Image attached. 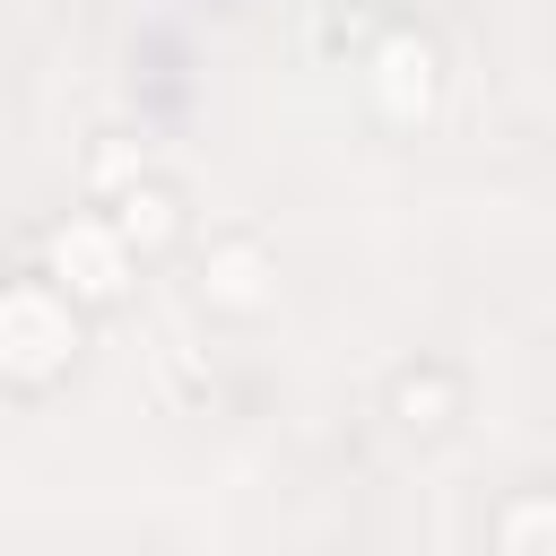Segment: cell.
<instances>
[{"label": "cell", "mask_w": 556, "mask_h": 556, "mask_svg": "<svg viewBox=\"0 0 556 556\" xmlns=\"http://www.w3.org/2000/svg\"><path fill=\"white\" fill-rule=\"evenodd\" d=\"M530 530H547V539H556V513H547V504H530V513H513V521H504V539H530Z\"/></svg>", "instance_id": "1"}]
</instances>
